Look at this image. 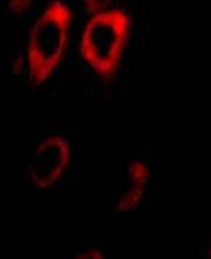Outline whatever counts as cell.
I'll return each mask as SVG.
<instances>
[{
  "instance_id": "obj_1",
  "label": "cell",
  "mask_w": 211,
  "mask_h": 259,
  "mask_svg": "<svg viewBox=\"0 0 211 259\" xmlns=\"http://www.w3.org/2000/svg\"><path fill=\"white\" fill-rule=\"evenodd\" d=\"M130 24L126 10L106 9L97 12L84 27L80 50L84 60L103 78L113 76L120 64Z\"/></svg>"
},
{
  "instance_id": "obj_2",
  "label": "cell",
  "mask_w": 211,
  "mask_h": 259,
  "mask_svg": "<svg viewBox=\"0 0 211 259\" xmlns=\"http://www.w3.org/2000/svg\"><path fill=\"white\" fill-rule=\"evenodd\" d=\"M72 22V9L63 0H53L33 24L29 38V67L34 83H42L60 61Z\"/></svg>"
},
{
  "instance_id": "obj_3",
  "label": "cell",
  "mask_w": 211,
  "mask_h": 259,
  "mask_svg": "<svg viewBox=\"0 0 211 259\" xmlns=\"http://www.w3.org/2000/svg\"><path fill=\"white\" fill-rule=\"evenodd\" d=\"M68 160L66 143L57 136H52L39 145L30 162V174L39 187L52 185L63 172Z\"/></svg>"
},
{
  "instance_id": "obj_4",
  "label": "cell",
  "mask_w": 211,
  "mask_h": 259,
  "mask_svg": "<svg viewBox=\"0 0 211 259\" xmlns=\"http://www.w3.org/2000/svg\"><path fill=\"white\" fill-rule=\"evenodd\" d=\"M149 180V168L143 162H133L130 167V181L133 187H143Z\"/></svg>"
},
{
  "instance_id": "obj_5",
  "label": "cell",
  "mask_w": 211,
  "mask_h": 259,
  "mask_svg": "<svg viewBox=\"0 0 211 259\" xmlns=\"http://www.w3.org/2000/svg\"><path fill=\"white\" fill-rule=\"evenodd\" d=\"M8 2V6L15 13H23L26 12L27 9L30 8V5L33 3V0H6Z\"/></svg>"
}]
</instances>
